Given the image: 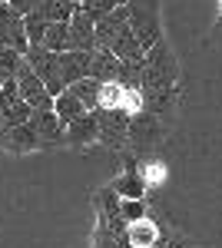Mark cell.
I'll return each mask as SVG.
<instances>
[{"mask_svg":"<svg viewBox=\"0 0 222 248\" xmlns=\"http://www.w3.org/2000/svg\"><path fill=\"white\" fill-rule=\"evenodd\" d=\"M179 106V63L166 40L143 57V109L166 123Z\"/></svg>","mask_w":222,"mask_h":248,"instance_id":"cell-1","label":"cell"},{"mask_svg":"<svg viewBox=\"0 0 222 248\" xmlns=\"http://www.w3.org/2000/svg\"><path fill=\"white\" fill-rule=\"evenodd\" d=\"M163 139H166V123L159 119V116L153 113H136L130 116V142H126V153L139 162H149V155L156 153L159 146H163Z\"/></svg>","mask_w":222,"mask_h":248,"instance_id":"cell-2","label":"cell"},{"mask_svg":"<svg viewBox=\"0 0 222 248\" xmlns=\"http://www.w3.org/2000/svg\"><path fill=\"white\" fill-rule=\"evenodd\" d=\"M130 10V30L139 40L143 53H149L159 40H163V27H159V7L156 3H126Z\"/></svg>","mask_w":222,"mask_h":248,"instance_id":"cell-3","label":"cell"},{"mask_svg":"<svg viewBox=\"0 0 222 248\" xmlns=\"http://www.w3.org/2000/svg\"><path fill=\"white\" fill-rule=\"evenodd\" d=\"M96 129H100V142L110 146L116 153H126L130 142V116L120 109H96Z\"/></svg>","mask_w":222,"mask_h":248,"instance_id":"cell-4","label":"cell"},{"mask_svg":"<svg viewBox=\"0 0 222 248\" xmlns=\"http://www.w3.org/2000/svg\"><path fill=\"white\" fill-rule=\"evenodd\" d=\"M17 86H20V99L34 109V113H53V96L47 93V86H43V79L27 66V60H23V66H20L17 73Z\"/></svg>","mask_w":222,"mask_h":248,"instance_id":"cell-5","label":"cell"},{"mask_svg":"<svg viewBox=\"0 0 222 248\" xmlns=\"http://www.w3.org/2000/svg\"><path fill=\"white\" fill-rule=\"evenodd\" d=\"M0 50H17L20 57H27L30 40L23 30V17L14 14L10 3H0Z\"/></svg>","mask_w":222,"mask_h":248,"instance_id":"cell-6","label":"cell"},{"mask_svg":"<svg viewBox=\"0 0 222 248\" xmlns=\"http://www.w3.org/2000/svg\"><path fill=\"white\" fill-rule=\"evenodd\" d=\"M126 27H130V10H126V3H120L110 17H103L96 23V50H113L116 37H120Z\"/></svg>","mask_w":222,"mask_h":248,"instance_id":"cell-7","label":"cell"},{"mask_svg":"<svg viewBox=\"0 0 222 248\" xmlns=\"http://www.w3.org/2000/svg\"><path fill=\"white\" fill-rule=\"evenodd\" d=\"M70 50H76V53H96V23L80 10V3H76V14L70 20Z\"/></svg>","mask_w":222,"mask_h":248,"instance_id":"cell-8","label":"cell"},{"mask_svg":"<svg viewBox=\"0 0 222 248\" xmlns=\"http://www.w3.org/2000/svg\"><path fill=\"white\" fill-rule=\"evenodd\" d=\"M90 63H93V53H60L56 57V66H60V79H63V86L70 90L76 86L80 79H90Z\"/></svg>","mask_w":222,"mask_h":248,"instance_id":"cell-9","label":"cell"},{"mask_svg":"<svg viewBox=\"0 0 222 248\" xmlns=\"http://www.w3.org/2000/svg\"><path fill=\"white\" fill-rule=\"evenodd\" d=\"M27 126L43 139V146H60V142H67V126L56 119V113H34Z\"/></svg>","mask_w":222,"mask_h":248,"instance_id":"cell-10","label":"cell"},{"mask_svg":"<svg viewBox=\"0 0 222 248\" xmlns=\"http://www.w3.org/2000/svg\"><path fill=\"white\" fill-rule=\"evenodd\" d=\"M126 242H130V248H156L163 242V229L146 215V218L126 225Z\"/></svg>","mask_w":222,"mask_h":248,"instance_id":"cell-11","label":"cell"},{"mask_svg":"<svg viewBox=\"0 0 222 248\" xmlns=\"http://www.w3.org/2000/svg\"><path fill=\"white\" fill-rule=\"evenodd\" d=\"M0 146H7V149H14V153H30V149H47L43 146V139H40L30 126H17V129H7V133L0 136Z\"/></svg>","mask_w":222,"mask_h":248,"instance_id":"cell-12","label":"cell"},{"mask_svg":"<svg viewBox=\"0 0 222 248\" xmlns=\"http://www.w3.org/2000/svg\"><path fill=\"white\" fill-rule=\"evenodd\" d=\"M120 199H126V202H143V195H146V182H143V175H139V169H126L116 182L110 186Z\"/></svg>","mask_w":222,"mask_h":248,"instance_id":"cell-13","label":"cell"},{"mask_svg":"<svg viewBox=\"0 0 222 248\" xmlns=\"http://www.w3.org/2000/svg\"><path fill=\"white\" fill-rule=\"evenodd\" d=\"M116 77H120V60L110 50H96L90 63V79H96L103 86V83H116Z\"/></svg>","mask_w":222,"mask_h":248,"instance_id":"cell-14","label":"cell"},{"mask_svg":"<svg viewBox=\"0 0 222 248\" xmlns=\"http://www.w3.org/2000/svg\"><path fill=\"white\" fill-rule=\"evenodd\" d=\"M67 142H73V146H90V142H100V129H96V116L86 113L73 119L70 126H67Z\"/></svg>","mask_w":222,"mask_h":248,"instance_id":"cell-15","label":"cell"},{"mask_svg":"<svg viewBox=\"0 0 222 248\" xmlns=\"http://www.w3.org/2000/svg\"><path fill=\"white\" fill-rule=\"evenodd\" d=\"M34 10L47 23H70L76 14V3L73 0H40V3H34Z\"/></svg>","mask_w":222,"mask_h":248,"instance_id":"cell-16","label":"cell"},{"mask_svg":"<svg viewBox=\"0 0 222 248\" xmlns=\"http://www.w3.org/2000/svg\"><path fill=\"white\" fill-rule=\"evenodd\" d=\"M100 90H103V86H100L96 79H80L76 86H70V93L80 99V106H83L86 113H96V109H100Z\"/></svg>","mask_w":222,"mask_h":248,"instance_id":"cell-17","label":"cell"},{"mask_svg":"<svg viewBox=\"0 0 222 248\" xmlns=\"http://www.w3.org/2000/svg\"><path fill=\"white\" fill-rule=\"evenodd\" d=\"M53 113H56V119L63 123V126H70L73 119H80V116H86V109L80 106V99H76L70 90L63 96H56V103H53Z\"/></svg>","mask_w":222,"mask_h":248,"instance_id":"cell-18","label":"cell"},{"mask_svg":"<svg viewBox=\"0 0 222 248\" xmlns=\"http://www.w3.org/2000/svg\"><path fill=\"white\" fill-rule=\"evenodd\" d=\"M43 46H47L50 53H56V57H60V53H70V23H50Z\"/></svg>","mask_w":222,"mask_h":248,"instance_id":"cell-19","label":"cell"},{"mask_svg":"<svg viewBox=\"0 0 222 248\" xmlns=\"http://www.w3.org/2000/svg\"><path fill=\"white\" fill-rule=\"evenodd\" d=\"M23 30H27V40H30V46H43V40H47V30H50V23L40 17L37 10L30 14V17H23Z\"/></svg>","mask_w":222,"mask_h":248,"instance_id":"cell-20","label":"cell"},{"mask_svg":"<svg viewBox=\"0 0 222 248\" xmlns=\"http://www.w3.org/2000/svg\"><path fill=\"white\" fill-rule=\"evenodd\" d=\"M123 99H126V90L120 83H103V90H100V109H120L123 113Z\"/></svg>","mask_w":222,"mask_h":248,"instance_id":"cell-21","label":"cell"},{"mask_svg":"<svg viewBox=\"0 0 222 248\" xmlns=\"http://www.w3.org/2000/svg\"><path fill=\"white\" fill-rule=\"evenodd\" d=\"M20 66H23V57H20L17 50H0V79H3V83L17 79Z\"/></svg>","mask_w":222,"mask_h":248,"instance_id":"cell-22","label":"cell"},{"mask_svg":"<svg viewBox=\"0 0 222 248\" xmlns=\"http://www.w3.org/2000/svg\"><path fill=\"white\" fill-rule=\"evenodd\" d=\"M116 7H120V3H113V0H83V3H80V10H83L93 23H100L103 17H110Z\"/></svg>","mask_w":222,"mask_h":248,"instance_id":"cell-23","label":"cell"},{"mask_svg":"<svg viewBox=\"0 0 222 248\" xmlns=\"http://www.w3.org/2000/svg\"><path fill=\"white\" fill-rule=\"evenodd\" d=\"M120 215H123L126 225H133V222L146 218V202H126V199H120Z\"/></svg>","mask_w":222,"mask_h":248,"instance_id":"cell-24","label":"cell"},{"mask_svg":"<svg viewBox=\"0 0 222 248\" xmlns=\"http://www.w3.org/2000/svg\"><path fill=\"white\" fill-rule=\"evenodd\" d=\"M14 103H20V86H17V79H10V83H3V86H0V109L14 106Z\"/></svg>","mask_w":222,"mask_h":248,"instance_id":"cell-25","label":"cell"},{"mask_svg":"<svg viewBox=\"0 0 222 248\" xmlns=\"http://www.w3.org/2000/svg\"><path fill=\"white\" fill-rule=\"evenodd\" d=\"M166 248H196V245H192V242H186L183 235H172V238L166 235Z\"/></svg>","mask_w":222,"mask_h":248,"instance_id":"cell-26","label":"cell"},{"mask_svg":"<svg viewBox=\"0 0 222 248\" xmlns=\"http://www.w3.org/2000/svg\"><path fill=\"white\" fill-rule=\"evenodd\" d=\"M212 40H222V7H219V20H216V27H212Z\"/></svg>","mask_w":222,"mask_h":248,"instance_id":"cell-27","label":"cell"},{"mask_svg":"<svg viewBox=\"0 0 222 248\" xmlns=\"http://www.w3.org/2000/svg\"><path fill=\"white\" fill-rule=\"evenodd\" d=\"M0 86H3V79H0Z\"/></svg>","mask_w":222,"mask_h":248,"instance_id":"cell-28","label":"cell"}]
</instances>
